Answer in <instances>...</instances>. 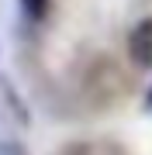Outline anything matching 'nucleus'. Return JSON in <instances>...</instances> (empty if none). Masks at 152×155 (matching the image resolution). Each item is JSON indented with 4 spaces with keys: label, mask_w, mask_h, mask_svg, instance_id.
Listing matches in <instances>:
<instances>
[{
    "label": "nucleus",
    "mask_w": 152,
    "mask_h": 155,
    "mask_svg": "<svg viewBox=\"0 0 152 155\" xmlns=\"http://www.w3.org/2000/svg\"><path fill=\"white\" fill-rule=\"evenodd\" d=\"M62 155H83V148H69V152H62Z\"/></svg>",
    "instance_id": "4"
},
{
    "label": "nucleus",
    "mask_w": 152,
    "mask_h": 155,
    "mask_svg": "<svg viewBox=\"0 0 152 155\" xmlns=\"http://www.w3.org/2000/svg\"><path fill=\"white\" fill-rule=\"evenodd\" d=\"M128 59L138 69H152V17L138 21L128 35Z\"/></svg>",
    "instance_id": "1"
},
{
    "label": "nucleus",
    "mask_w": 152,
    "mask_h": 155,
    "mask_svg": "<svg viewBox=\"0 0 152 155\" xmlns=\"http://www.w3.org/2000/svg\"><path fill=\"white\" fill-rule=\"evenodd\" d=\"M21 4V14L28 17V21H45V14H49V0H17Z\"/></svg>",
    "instance_id": "2"
},
{
    "label": "nucleus",
    "mask_w": 152,
    "mask_h": 155,
    "mask_svg": "<svg viewBox=\"0 0 152 155\" xmlns=\"http://www.w3.org/2000/svg\"><path fill=\"white\" fill-rule=\"evenodd\" d=\"M0 155H28L21 141H0Z\"/></svg>",
    "instance_id": "3"
}]
</instances>
